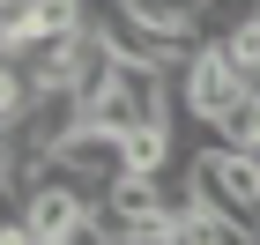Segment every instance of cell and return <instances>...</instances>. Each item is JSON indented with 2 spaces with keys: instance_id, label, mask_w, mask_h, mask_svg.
I'll return each mask as SVG.
<instances>
[{
  "instance_id": "cell-1",
  "label": "cell",
  "mask_w": 260,
  "mask_h": 245,
  "mask_svg": "<svg viewBox=\"0 0 260 245\" xmlns=\"http://www.w3.org/2000/svg\"><path fill=\"white\" fill-rule=\"evenodd\" d=\"M193 193H201V216H223V223L260 230V156L216 142L208 156L193 163Z\"/></svg>"
},
{
  "instance_id": "cell-2",
  "label": "cell",
  "mask_w": 260,
  "mask_h": 245,
  "mask_svg": "<svg viewBox=\"0 0 260 245\" xmlns=\"http://www.w3.org/2000/svg\"><path fill=\"white\" fill-rule=\"evenodd\" d=\"M179 104L193 112L201 126H223L231 112H245V104H253V75H245L223 45H201L193 60L179 67Z\"/></svg>"
}]
</instances>
